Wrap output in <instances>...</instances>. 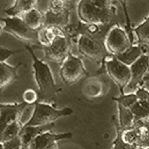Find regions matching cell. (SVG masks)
I'll return each instance as SVG.
<instances>
[{
  "mask_svg": "<svg viewBox=\"0 0 149 149\" xmlns=\"http://www.w3.org/2000/svg\"><path fill=\"white\" fill-rule=\"evenodd\" d=\"M26 49L30 52L33 59V71H34V78L36 84L39 90V100L38 102L49 103L50 100L57 95V93L61 91V88H58L57 85L53 78L51 69L48 66L47 63L43 62L35 55L31 45H27ZM50 104V103H49Z\"/></svg>",
  "mask_w": 149,
  "mask_h": 149,
  "instance_id": "obj_1",
  "label": "cell"
},
{
  "mask_svg": "<svg viewBox=\"0 0 149 149\" xmlns=\"http://www.w3.org/2000/svg\"><path fill=\"white\" fill-rule=\"evenodd\" d=\"M73 113L71 107H65L62 109H57L49 103L37 102L35 104L34 111L30 120L25 126H42L54 123L57 119L63 116H68Z\"/></svg>",
  "mask_w": 149,
  "mask_h": 149,
  "instance_id": "obj_2",
  "label": "cell"
},
{
  "mask_svg": "<svg viewBox=\"0 0 149 149\" xmlns=\"http://www.w3.org/2000/svg\"><path fill=\"white\" fill-rule=\"evenodd\" d=\"M1 28L20 41L28 44L38 43V31L30 29L20 16L1 18Z\"/></svg>",
  "mask_w": 149,
  "mask_h": 149,
  "instance_id": "obj_3",
  "label": "cell"
},
{
  "mask_svg": "<svg viewBox=\"0 0 149 149\" xmlns=\"http://www.w3.org/2000/svg\"><path fill=\"white\" fill-rule=\"evenodd\" d=\"M77 46L80 54L95 63H103L105 58L109 55L102 42L91 37L86 33H81L79 36Z\"/></svg>",
  "mask_w": 149,
  "mask_h": 149,
  "instance_id": "obj_4",
  "label": "cell"
},
{
  "mask_svg": "<svg viewBox=\"0 0 149 149\" xmlns=\"http://www.w3.org/2000/svg\"><path fill=\"white\" fill-rule=\"evenodd\" d=\"M77 12L80 20L85 25L95 24L98 26H107L112 19L114 12L103 11L91 5L86 0H80L77 7Z\"/></svg>",
  "mask_w": 149,
  "mask_h": 149,
  "instance_id": "obj_5",
  "label": "cell"
},
{
  "mask_svg": "<svg viewBox=\"0 0 149 149\" xmlns=\"http://www.w3.org/2000/svg\"><path fill=\"white\" fill-rule=\"evenodd\" d=\"M104 46L109 55L117 56L128 50L132 46V42L123 28L118 25H114L107 31L105 35Z\"/></svg>",
  "mask_w": 149,
  "mask_h": 149,
  "instance_id": "obj_6",
  "label": "cell"
},
{
  "mask_svg": "<svg viewBox=\"0 0 149 149\" xmlns=\"http://www.w3.org/2000/svg\"><path fill=\"white\" fill-rule=\"evenodd\" d=\"M86 74L81 60L70 53L69 56L62 62L60 68V77L66 85L72 86L78 83Z\"/></svg>",
  "mask_w": 149,
  "mask_h": 149,
  "instance_id": "obj_7",
  "label": "cell"
},
{
  "mask_svg": "<svg viewBox=\"0 0 149 149\" xmlns=\"http://www.w3.org/2000/svg\"><path fill=\"white\" fill-rule=\"evenodd\" d=\"M103 63H104L107 73L113 80L114 83L120 88L121 92H123L131 79L130 67L123 64L112 55H109L105 58Z\"/></svg>",
  "mask_w": 149,
  "mask_h": 149,
  "instance_id": "obj_8",
  "label": "cell"
},
{
  "mask_svg": "<svg viewBox=\"0 0 149 149\" xmlns=\"http://www.w3.org/2000/svg\"><path fill=\"white\" fill-rule=\"evenodd\" d=\"M149 55L143 54L137 61L130 67L131 79L127 86L123 90L122 95L135 93L139 88H141L143 81L149 74Z\"/></svg>",
  "mask_w": 149,
  "mask_h": 149,
  "instance_id": "obj_9",
  "label": "cell"
},
{
  "mask_svg": "<svg viewBox=\"0 0 149 149\" xmlns=\"http://www.w3.org/2000/svg\"><path fill=\"white\" fill-rule=\"evenodd\" d=\"M71 43L68 35L64 34L56 38V40L48 47H42L45 58L56 62H63L70 54Z\"/></svg>",
  "mask_w": 149,
  "mask_h": 149,
  "instance_id": "obj_10",
  "label": "cell"
},
{
  "mask_svg": "<svg viewBox=\"0 0 149 149\" xmlns=\"http://www.w3.org/2000/svg\"><path fill=\"white\" fill-rule=\"evenodd\" d=\"M73 134L71 132L59 134L52 133L51 131L43 132L33 138L27 145H25V147L27 149H58V141L71 138Z\"/></svg>",
  "mask_w": 149,
  "mask_h": 149,
  "instance_id": "obj_11",
  "label": "cell"
},
{
  "mask_svg": "<svg viewBox=\"0 0 149 149\" xmlns=\"http://www.w3.org/2000/svg\"><path fill=\"white\" fill-rule=\"evenodd\" d=\"M30 104L26 102L13 103V104H4L1 103L0 107V131L9 125L12 122L20 120L22 113L26 107Z\"/></svg>",
  "mask_w": 149,
  "mask_h": 149,
  "instance_id": "obj_12",
  "label": "cell"
},
{
  "mask_svg": "<svg viewBox=\"0 0 149 149\" xmlns=\"http://www.w3.org/2000/svg\"><path fill=\"white\" fill-rule=\"evenodd\" d=\"M67 34L64 28L59 26H44L38 31V44L41 47H48L56 40L57 37Z\"/></svg>",
  "mask_w": 149,
  "mask_h": 149,
  "instance_id": "obj_13",
  "label": "cell"
},
{
  "mask_svg": "<svg viewBox=\"0 0 149 149\" xmlns=\"http://www.w3.org/2000/svg\"><path fill=\"white\" fill-rule=\"evenodd\" d=\"M40 0H15L14 4L9 9H6L5 13L9 16H22L23 14L37 8Z\"/></svg>",
  "mask_w": 149,
  "mask_h": 149,
  "instance_id": "obj_14",
  "label": "cell"
},
{
  "mask_svg": "<svg viewBox=\"0 0 149 149\" xmlns=\"http://www.w3.org/2000/svg\"><path fill=\"white\" fill-rule=\"evenodd\" d=\"M20 65L16 67H12L6 64L5 62L0 63V88L3 90L13 83L18 78V69Z\"/></svg>",
  "mask_w": 149,
  "mask_h": 149,
  "instance_id": "obj_15",
  "label": "cell"
},
{
  "mask_svg": "<svg viewBox=\"0 0 149 149\" xmlns=\"http://www.w3.org/2000/svg\"><path fill=\"white\" fill-rule=\"evenodd\" d=\"M20 17L29 28L34 31H39L44 27V13H42L38 8L23 14Z\"/></svg>",
  "mask_w": 149,
  "mask_h": 149,
  "instance_id": "obj_16",
  "label": "cell"
},
{
  "mask_svg": "<svg viewBox=\"0 0 149 149\" xmlns=\"http://www.w3.org/2000/svg\"><path fill=\"white\" fill-rule=\"evenodd\" d=\"M144 54V49L141 45H132L128 50L120 55H117L116 59L122 62L123 64L131 67L136 61Z\"/></svg>",
  "mask_w": 149,
  "mask_h": 149,
  "instance_id": "obj_17",
  "label": "cell"
},
{
  "mask_svg": "<svg viewBox=\"0 0 149 149\" xmlns=\"http://www.w3.org/2000/svg\"><path fill=\"white\" fill-rule=\"evenodd\" d=\"M118 105V127L121 130L132 128L136 122V118L131 109L121 104Z\"/></svg>",
  "mask_w": 149,
  "mask_h": 149,
  "instance_id": "obj_18",
  "label": "cell"
},
{
  "mask_svg": "<svg viewBox=\"0 0 149 149\" xmlns=\"http://www.w3.org/2000/svg\"><path fill=\"white\" fill-rule=\"evenodd\" d=\"M23 127L24 125L19 120L7 125L3 130L0 131V143L19 137L22 133Z\"/></svg>",
  "mask_w": 149,
  "mask_h": 149,
  "instance_id": "obj_19",
  "label": "cell"
},
{
  "mask_svg": "<svg viewBox=\"0 0 149 149\" xmlns=\"http://www.w3.org/2000/svg\"><path fill=\"white\" fill-rule=\"evenodd\" d=\"M133 34L136 38V45L149 46V17L133 29Z\"/></svg>",
  "mask_w": 149,
  "mask_h": 149,
  "instance_id": "obj_20",
  "label": "cell"
},
{
  "mask_svg": "<svg viewBox=\"0 0 149 149\" xmlns=\"http://www.w3.org/2000/svg\"><path fill=\"white\" fill-rule=\"evenodd\" d=\"M121 139L124 143L128 144V145H134V144H137L139 136L135 128L132 127V128L125 129V130H121Z\"/></svg>",
  "mask_w": 149,
  "mask_h": 149,
  "instance_id": "obj_21",
  "label": "cell"
},
{
  "mask_svg": "<svg viewBox=\"0 0 149 149\" xmlns=\"http://www.w3.org/2000/svg\"><path fill=\"white\" fill-rule=\"evenodd\" d=\"M113 100L117 102V104H121L130 109L138 102V98L135 93H129V95H122L119 97H114Z\"/></svg>",
  "mask_w": 149,
  "mask_h": 149,
  "instance_id": "obj_22",
  "label": "cell"
},
{
  "mask_svg": "<svg viewBox=\"0 0 149 149\" xmlns=\"http://www.w3.org/2000/svg\"><path fill=\"white\" fill-rule=\"evenodd\" d=\"M91 5L97 7L103 11H115V7L113 6V1L112 0H86Z\"/></svg>",
  "mask_w": 149,
  "mask_h": 149,
  "instance_id": "obj_23",
  "label": "cell"
},
{
  "mask_svg": "<svg viewBox=\"0 0 149 149\" xmlns=\"http://www.w3.org/2000/svg\"><path fill=\"white\" fill-rule=\"evenodd\" d=\"M112 149H140V147L138 146V144L128 145V144L124 143L121 139V129L119 127H117V135L113 141Z\"/></svg>",
  "mask_w": 149,
  "mask_h": 149,
  "instance_id": "obj_24",
  "label": "cell"
},
{
  "mask_svg": "<svg viewBox=\"0 0 149 149\" xmlns=\"http://www.w3.org/2000/svg\"><path fill=\"white\" fill-rule=\"evenodd\" d=\"M22 98L23 102H26L27 104H36L39 102V93L36 92L33 88H27L23 93Z\"/></svg>",
  "mask_w": 149,
  "mask_h": 149,
  "instance_id": "obj_25",
  "label": "cell"
},
{
  "mask_svg": "<svg viewBox=\"0 0 149 149\" xmlns=\"http://www.w3.org/2000/svg\"><path fill=\"white\" fill-rule=\"evenodd\" d=\"M48 10L56 14H63L68 12V9L66 7V2L60 1V0H52Z\"/></svg>",
  "mask_w": 149,
  "mask_h": 149,
  "instance_id": "obj_26",
  "label": "cell"
},
{
  "mask_svg": "<svg viewBox=\"0 0 149 149\" xmlns=\"http://www.w3.org/2000/svg\"><path fill=\"white\" fill-rule=\"evenodd\" d=\"M0 145H1V149H22L24 147V143L21 136L5 141V142H1Z\"/></svg>",
  "mask_w": 149,
  "mask_h": 149,
  "instance_id": "obj_27",
  "label": "cell"
},
{
  "mask_svg": "<svg viewBox=\"0 0 149 149\" xmlns=\"http://www.w3.org/2000/svg\"><path fill=\"white\" fill-rule=\"evenodd\" d=\"M19 52H20V50H17V51H11V50H8L2 46L0 48V63H1V62H5L10 56H12L13 54H16V53H19Z\"/></svg>",
  "mask_w": 149,
  "mask_h": 149,
  "instance_id": "obj_28",
  "label": "cell"
},
{
  "mask_svg": "<svg viewBox=\"0 0 149 149\" xmlns=\"http://www.w3.org/2000/svg\"><path fill=\"white\" fill-rule=\"evenodd\" d=\"M60 1H63V2H66V3H68V2H71V1H73V0H60Z\"/></svg>",
  "mask_w": 149,
  "mask_h": 149,
  "instance_id": "obj_29",
  "label": "cell"
},
{
  "mask_svg": "<svg viewBox=\"0 0 149 149\" xmlns=\"http://www.w3.org/2000/svg\"><path fill=\"white\" fill-rule=\"evenodd\" d=\"M120 1L122 2V3H124V2H125V0H120Z\"/></svg>",
  "mask_w": 149,
  "mask_h": 149,
  "instance_id": "obj_30",
  "label": "cell"
},
{
  "mask_svg": "<svg viewBox=\"0 0 149 149\" xmlns=\"http://www.w3.org/2000/svg\"><path fill=\"white\" fill-rule=\"evenodd\" d=\"M22 149H27V148H26V147H25V146H24V147H23Z\"/></svg>",
  "mask_w": 149,
  "mask_h": 149,
  "instance_id": "obj_31",
  "label": "cell"
},
{
  "mask_svg": "<svg viewBox=\"0 0 149 149\" xmlns=\"http://www.w3.org/2000/svg\"><path fill=\"white\" fill-rule=\"evenodd\" d=\"M148 120H149V119H148Z\"/></svg>",
  "mask_w": 149,
  "mask_h": 149,
  "instance_id": "obj_32",
  "label": "cell"
}]
</instances>
